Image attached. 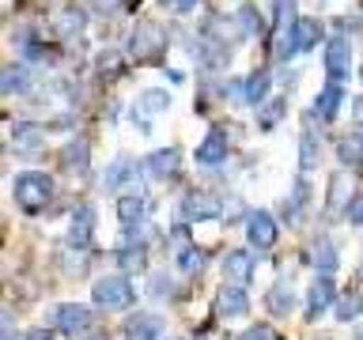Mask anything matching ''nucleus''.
<instances>
[{"instance_id": "f257e3e1", "label": "nucleus", "mask_w": 363, "mask_h": 340, "mask_svg": "<svg viewBox=\"0 0 363 340\" xmlns=\"http://www.w3.org/2000/svg\"><path fill=\"white\" fill-rule=\"evenodd\" d=\"M11 193H16V204L23 212L38 215L53 200V178L45 170H19L16 181H11Z\"/></svg>"}, {"instance_id": "f03ea898", "label": "nucleus", "mask_w": 363, "mask_h": 340, "mask_svg": "<svg viewBox=\"0 0 363 340\" xmlns=\"http://www.w3.org/2000/svg\"><path fill=\"white\" fill-rule=\"evenodd\" d=\"M303 16L295 11V0H272V57L284 61V57L295 53V23Z\"/></svg>"}, {"instance_id": "7ed1b4c3", "label": "nucleus", "mask_w": 363, "mask_h": 340, "mask_svg": "<svg viewBox=\"0 0 363 340\" xmlns=\"http://www.w3.org/2000/svg\"><path fill=\"white\" fill-rule=\"evenodd\" d=\"M223 215V200L208 189H189L178 200V220L182 223H201V220H220Z\"/></svg>"}, {"instance_id": "20e7f679", "label": "nucleus", "mask_w": 363, "mask_h": 340, "mask_svg": "<svg viewBox=\"0 0 363 340\" xmlns=\"http://www.w3.org/2000/svg\"><path fill=\"white\" fill-rule=\"evenodd\" d=\"M133 299H136V291H133V283L125 280V272L121 276H102V280H95V288H91V302L106 306V310H125V306H133Z\"/></svg>"}, {"instance_id": "39448f33", "label": "nucleus", "mask_w": 363, "mask_h": 340, "mask_svg": "<svg viewBox=\"0 0 363 340\" xmlns=\"http://www.w3.org/2000/svg\"><path fill=\"white\" fill-rule=\"evenodd\" d=\"M333 302H337V283L325 272H318V280H311V288H306V322L333 310Z\"/></svg>"}, {"instance_id": "423d86ee", "label": "nucleus", "mask_w": 363, "mask_h": 340, "mask_svg": "<svg viewBox=\"0 0 363 340\" xmlns=\"http://www.w3.org/2000/svg\"><path fill=\"white\" fill-rule=\"evenodd\" d=\"M325 72L333 84H345V76L352 72V45L345 34H333V38L325 42Z\"/></svg>"}, {"instance_id": "0eeeda50", "label": "nucleus", "mask_w": 363, "mask_h": 340, "mask_svg": "<svg viewBox=\"0 0 363 340\" xmlns=\"http://www.w3.org/2000/svg\"><path fill=\"white\" fill-rule=\"evenodd\" d=\"M227 152H231L227 129H220V125H212V132H208V136H204V140L197 144V152H193V159H197L201 166H223V163H227Z\"/></svg>"}, {"instance_id": "6e6552de", "label": "nucleus", "mask_w": 363, "mask_h": 340, "mask_svg": "<svg viewBox=\"0 0 363 340\" xmlns=\"http://www.w3.org/2000/svg\"><path fill=\"white\" fill-rule=\"evenodd\" d=\"M50 322L53 329H61V333H84V329L91 325V306L84 302H61L50 310Z\"/></svg>"}, {"instance_id": "1a4fd4ad", "label": "nucleus", "mask_w": 363, "mask_h": 340, "mask_svg": "<svg viewBox=\"0 0 363 340\" xmlns=\"http://www.w3.org/2000/svg\"><path fill=\"white\" fill-rule=\"evenodd\" d=\"M246 238H250V246L269 249V246L280 238L277 215H272V212H250V220H246Z\"/></svg>"}, {"instance_id": "9d476101", "label": "nucleus", "mask_w": 363, "mask_h": 340, "mask_svg": "<svg viewBox=\"0 0 363 340\" xmlns=\"http://www.w3.org/2000/svg\"><path fill=\"white\" fill-rule=\"evenodd\" d=\"M159 50H163V27L152 23V19H144L140 27L133 30V38H129V53L140 57V61H147V57H155Z\"/></svg>"}, {"instance_id": "9b49d317", "label": "nucleus", "mask_w": 363, "mask_h": 340, "mask_svg": "<svg viewBox=\"0 0 363 340\" xmlns=\"http://www.w3.org/2000/svg\"><path fill=\"white\" fill-rule=\"evenodd\" d=\"M68 246L72 249H84L91 246V238H95V204H79L72 212V223H68Z\"/></svg>"}, {"instance_id": "f8f14e48", "label": "nucleus", "mask_w": 363, "mask_h": 340, "mask_svg": "<svg viewBox=\"0 0 363 340\" xmlns=\"http://www.w3.org/2000/svg\"><path fill=\"white\" fill-rule=\"evenodd\" d=\"M170 110V95L163 87H147V91H140V98L133 102V118L140 121V125H147V121H155L159 113H167Z\"/></svg>"}, {"instance_id": "ddd939ff", "label": "nucleus", "mask_w": 363, "mask_h": 340, "mask_svg": "<svg viewBox=\"0 0 363 340\" xmlns=\"http://www.w3.org/2000/svg\"><path fill=\"white\" fill-rule=\"evenodd\" d=\"M235 102H242V106H261V102L269 98V72H250L246 79H238L231 87Z\"/></svg>"}, {"instance_id": "4468645a", "label": "nucleus", "mask_w": 363, "mask_h": 340, "mask_svg": "<svg viewBox=\"0 0 363 340\" xmlns=\"http://www.w3.org/2000/svg\"><path fill=\"white\" fill-rule=\"evenodd\" d=\"M121 336L125 340H163V317H155V314H133V317H125Z\"/></svg>"}, {"instance_id": "2eb2a0df", "label": "nucleus", "mask_w": 363, "mask_h": 340, "mask_svg": "<svg viewBox=\"0 0 363 340\" xmlns=\"http://www.w3.org/2000/svg\"><path fill=\"white\" fill-rule=\"evenodd\" d=\"M250 310V295L242 283H223L220 291H216V314L220 317H238Z\"/></svg>"}, {"instance_id": "dca6fc26", "label": "nucleus", "mask_w": 363, "mask_h": 340, "mask_svg": "<svg viewBox=\"0 0 363 340\" xmlns=\"http://www.w3.org/2000/svg\"><path fill=\"white\" fill-rule=\"evenodd\" d=\"M178 166H182V152L178 147H159V152L147 155V178H155V181H167V178H174L178 174Z\"/></svg>"}, {"instance_id": "f3484780", "label": "nucleus", "mask_w": 363, "mask_h": 340, "mask_svg": "<svg viewBox=\"0 0 363 340\" xmlns=\"http://www.w3.org/2000/svg\"><path fill=\"white\" fill-rule=\"evenodd\" d=\"M113 261H118V268H121V272H140V268L147 265V246L133 234V238H125V242L118 246Z\"/></svg>"}, {"instance_id": "a211bd4d", "label": "nucleus", "mask_w": 363, "mask_h": 340, "mask_svg": "<svg viewBox=\"0 0 363 340\" xmlns=\"http://www.w3.org/2000/svg\"><path fill=\"white\" fill-rule=\"evenodd\" d=\"M220 268H223L227 283H246L250 276H254V257H250V249H231Z\"/></svg>"}, {"instance_id": "6ab92c4d", "label": "nucleus", "mask_w": 363, "mask_h": 340, "mask_svg": "<svg viewBox=\"0 0 363 340\" xmlns=\"http://www.w3.org/2000/svg\"><path fill=\"white\" fill-rule=\"evenodd\" d=\"M102 181H106V189H133L136 186V163L129 155H118L113 163L106 166V174H102Z\"/></svg>"}, {"instance_id": "aec40b11", "label": "nucleus", "mask_w": 363, "mask_h": 340, "mask_svg": "<svg viewBox=\"0 0 363 340\" xmlns=\"http://www.w3.org/2000/svg\"><path fill=\"white\" fill-rule=\"evenodd\" d=\"M340 102H345V87L329 79V84H325L322 91H318L314 113H318V118H322V121H337V113H340Z\"/></svg>"}, {"instance_id": "412c9836", "label": "nucleus", "mask_w": 363, "mask_h": 340, "mask_svg": "<svg viewBox=\"0 0 363 340\" xmlns=\"http://www.w3.org/2000/svg\"><path fill=\"white\" fill-rule=\"evenodd\" d=\"M306 261L318 268V272H337V265H340V254H337V242L333 238H318V242L311 246V254H306Z\"/></svg>"}, {"instance_id": "4be33fe9", "label": "nucleus", "mask_w": 363, "mask_h": 340, "mask_svg": "<svg viewBox=\"0 0 363 340\" xmlns=\"http://www.w3.org/2000/svg\"><path fill=\"white\" fill-rule=\"evenodd\" d=\"M147 215V200L136 197V193H129V197H118V223L129 227V231H136V227L144 223Z\"/></svg>"}, {"instance_id": "5701e85b", "label": "nucleus", "mask_w": 363, "mask_h": 340, "mask_svg": "<svg viewBox=\"0 0 363 340\" xmlns=\"http://www.w3.org/2000/svg\"><path fill=\"white\" fill-rule=\"evenodd\" d=\"M42 140H45V129L34 121H19L16 129H11V147H16V152H38Z\"/></svg>"}, {"instance_id": "b1692460", "label": "nucleus", "mask_w": 363, "mask_h": 340, "mask_svg": "<svg viewBox=\"0 0 363 340\" xmlns=\"http://www.w3.org/2000/svg\"><path fill=\"white\" fill-rule=\"evenodd\" d=\"M84 23H87V11L68 4V8L57 11L53 27H57V34H61V38H79V34H84Z\"/></svg>"}, {"instance_id": "393cba45", "label": "nucleus", "mask_w": 363, "mask_h": 340, "mask_svg": "<svg viewBox=\"0 0 363 340\" xmlns=\"http://www.w3.org/2000/svg\"><path fill=\"white\" fill-rule=\"evenodd\" d=\"M318 42H322V23L314 16H303L295 23V53H311Z\"/></svg>"}, {"instance_id": "a878e982", "label": "nucleus", "mask_w": 363, "mask_h": 340, "mask_svg": "<svg viewBox=\"0 0 363 340\" xmlns=\"http://www.w3.org/2000/svg\"><path fill=\"white\" fill-rule=\"evenodd\" d=\"M30 84H34V76H30V68H23V64H11V68H4V76H0V91H4V95H23V91L30 95Z\"/></svg>"}, {"instance_id": "bb28decb", "label": "nucleus", "mask_w": 363, "mask_h": 340, "mask_svg": "<svg viewBox=\"0 0 363 340\" xmlns=\"http://www.w3.org/2000/svg\"><path fill=\"white\" fill-rule=\"evenodd\" d=\"M306 204H311V186H306V181H295V193L288 197V204H284V215H288V223H291V227H299V223H303Z\"/></svg>"}, {"instance_id": "cd10ccee", "label": "nucleus", "mask_w": 363, "mask_h": 340, "mask_svg": "<svg viewBox=\"0 0 363 340\" xmlns=\"http://www.w3.org/2000/svg\"><path fill=\"white\" fill-rule=\"evenodd\" d=\"M265 302H269V310L277 314V317H284V314H291L295 310V291H291V283H272L269 288V295H265Z\"/></svg>"}, {"instance_id": "c85d7f7f", "label": "nucleus", "mask_w": 363, "mask_h": 340, "mask_svg": "<svg viewBox=\"0 0 363 340\" xmlns=\"http://www.w3.org/2000/svg\"><path fill=\"white\" fill-rule=\"evenodd\" d=\"M337 159L345 166H363V132H348L337 140Z\"/></svg>"}, {"instance_id": "c756f323", "label": "nucleus", "mask_w": 363, "mask_h": 340, "mask_svg": "<svg viewBox=\"0 0 363 340\" xmlns=\"http://www.w3.org/2000/svg\"><path fill=\"white\" fill-rule=\"evenodd\" d=\"M352 197H356V193H352V178L348 174H337V178H329V204H325V212L333 215L340 204H352Z\"/></svg>"}, {"instance_id": "7c9ffc66", "label": "nucleus", "mask_w": 363, "mask_h": 340, "mask_svg": "<svg viewBox=\"0 0 363 340\" xmlns=\"http://www.w3.org/2000/svg\"><path fill=\"white\" fill-rule=\"evenodd\" d=\"M333 310H337V322H356V317L363 314V291H345V295H337Z\"/></svg>"}, {"instance_id": "2f4dec72", "label": "nucleus", "mask_w": 363, "mask_h": 340, "mask_svg": "<svg viewBox=\"0 0 363 340\" xmlns=\"http://www.w3.org/2000/svg\"><path fill=\"white\" fill-rule=\"evenodd\" d=\"M322 163V144H318V132L314 129H303V144H299V166L303 170H314Z\"/></svg>"}, {"instance_id": "473e14b6", "label": "nucleus", "mask_w": 363, "mask_h": 340, "mask_svg": "<svg viewBox=\"0 0 363 340\" xmlns=\"http://www.w3.org/2000/svg\"><path fill=\"white\" fill-rule=\"evenodd\" d=\"M174 265H178L182 276H197L204 268V254L197 246H182V249H174Z\"/></svg>"}, {"instance_id": "72a5a7b5", "label": "nucleus", "mask_w": 363, "mask_h": 340, "mask_svg": "<svg viewBox=\"0 0 363 340\" xmlns=\"http://www.w3.org/2000/svg\"><path fill=\"white\" fill-rule=\"evenodd\" d=\"M284 110H288V102H284V98H272V102H265V106H261L257 110V125H261V129H272V125H280V118H284Z\"/></svg>"}, {"instance_id": "f704fd0d", "label": "nucleus", "mask_w": 363, "mask_h": 340, "mask_svg": "<svg viewBox=\"0 0 363 340\" xmlns=\"http://www.w3.org/2000/svg\"><path fill=\"white\" fill-rule=\"evenodd\" d=\"M95 68L102 76H118L121 68H125V57H121V50H102L99 57H95Z\"/></svg>"}, {"instance_id": "c9c22d12", "label": "nucleus", "mask_w": 363, "mask_h": 340, "mask_svg": "<svg viewBox=\"0 0 363 340\" xmlns=\"http://www.w3.org/2000/svg\"><path fill=\"white\" fill-rule=\"evenodd\" d=\"M235 23H238V34H242V38H254V34L261 30V19H257L254 8H242V11L235 16Z\"/></svg>"}, {"instance_id": "e433bc0d", "label": "nucleus", "mask_w": 363, "mask_h": 340, "mask_svg": "<svg viewBox=\"0 0 363 340\" xmlns=\"http://www.w3.org/2000/svg\"><path fill=\"white\" fill-rule=\"evenodd\" d=\"M87 152H91L87 140H72V144H68L65 152H61V155H65V166H72V170L84 166V155H87Z\"/></svg>"}, {"instance_id": "4c0bfd02", "label": "nucleus", "mask_w": 363, "mask_h": 340, "mask_svg": "<svg viewBox=\"0 0 363 340\" xmlns=\"http://www.w3.org/2000/svg\"><path fill=\"white\" fill-rule=\"evenodd\" d=\"M235 340H280V336L272 333V325H250V329H242Z\"/></svg>"}, {"instance_id": "58836bf2", "label": "nucleus", "mask_w": 363, "mask_h": 340, "mask_svg": "<svg viewBox=\"0 0 363 340\" xmlns=\"http://www.w3.org/2000/svg\"><path fill=\"white\" fill-rule=\"evenodd\" d=\"M345 220H348L352 227H363V193H356V197H352V204L345 208Z\"/></svg>"}, {"instance_id": "ea45409f", "label": "nucleus", "mask_w": 363, "mask_h": 340, "mask_svg": "<svg viewBox=\"0 0 363 340\" xmlns=\"http://www.w3.org/2000/svg\"><path fill=\"white\" fill-rule=\"evenodd\" d=\"M91 16H113V11L121 8V0H87Z\"/></svg>"}, {"instance_id": "a19ab883", "label": "nucleus", "mask_w": 363, "mask_h": 340, "mask_svg": "<svg viewBox=\"0 0 363 340\" xmlns=\"http://www.w3.org/2000/svg\"><path fill=\"white\" fill-rule=\"evenodd\" d=\"M23 340H53V333H50V329H34V333H27Z\"/></svg>"}, {"instance_id": "79ce46f5", "label": "nucleus", "mask_w": 363, "mask_h": 340, "mask_svg": "<svg viewBox=\"0 0 363 340\" xmlns=\"http://www.w3.org/2000/svg\"><path fill=\"white\" fill-rule=\"evenodd\" d=\"M352 110H356V121H363V95L356 98V106H352Z\"/></svg>"}, {"instance_id": "37998d69", "label": "nucleus", "mask_w": 363, "mask_h": 340, "mask_svg": "<svg viewBox=\"0 0 363 340\" xmlns=\"http://www.w3.org/2000/svg\"><path fill=\"white\" fill-rule=\"evenodd\" d=\"M4 340H19V336H16V329H11V325H4Z\"/></svg>"}, {"instance_id": "c03bdc74", "label": "nucleus", "mask_w": 363, "mask_h": 340, "mask_svg": "<svg viewBox=\"0 0 363 340\" xmlns=\"http://www.w3.org/2000/svg\"><path fill=\"white\" fill-rule=\"evenodd\" d=\"M84 340H110L106 333H91V336H84Z\"/></svg>"}, {"instance_id": "a18cd8bd", "label": "nucleus", "mask_w": 363, "mask_h": 340, "mask_svg": "<svg viewBox=\"0 0 363 340\" xmlns=\"http://www.w3.org/2000/svg\"><path fill=\"white\" fill-rule=\"evenodd\" d=\"M356 340H363V333H356Z\"/></svg>"}, {"instance_id": "49530a36", "label": "nucleus", "mask_w": 363, "mask_h": 340, "mask_svg": "<svg viewBox=\"0 0 363 340\" xmlns=\"http://www.w3.org/2000/svg\"><path fill=\"white\" fill-rule=\"evenodd\" d=\"M359 76H363V68H359Z\"/></svg>"}]
</instances>
